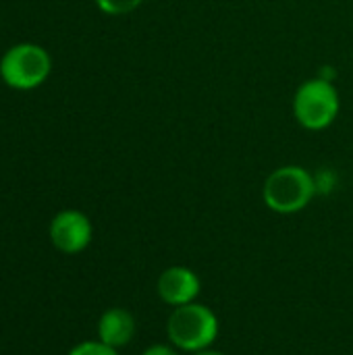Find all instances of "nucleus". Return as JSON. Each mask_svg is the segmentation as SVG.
<instances>
[{
	"mask_svg": "<svg viewBox=\"0 0 353 355\" xmlns=\"http://www.w3.org/2000/svg\"><path fill=\"white\" fill-rule=\"evenodd\" d=\"M169 341L183 352L208 349L218 337V318L204 304H185L171 312L166 320Z\"/></svg>",
	"mask_w": 353,
	"mask_h": 355,
	"instance_id": "1",
	"label": "nucleus"
},
{
	"mask_svg": "<svg viewBox=\"0 0 353 355\" xmlns=\"http://www.w3.org/2000/svg\"><path fill=\"white\" fill-rule=\"evenodd\" d=\"M316 193L314 177L302 166H281L268 175L262 198L277 214H295L304 210Z\"/></svg>",
	"mask_w": 353,
	"mask_h": 355,
	"instance_id": "2",
	"label": "nucleus"
},
{
	"mask_svg": "<svg viewBox=\"0 0 353 355\" xmlns=\"http://www.w3.org/2000/svg\"><path fill=\"white\" fill-rule=\"evenodd\" d=\"M293 114L306 129L318 131L329 127L339 114V92L333 81L316 77L302 83L293 98Z\"/></svg>",
	"mask_w": 353,
	"mask_h": 355,
	"instance_id": "3",
	"label": "nucleus"
},
{
	"mask_svg": "<svg viewBox=\"0 0 353 355\" xmlns=\"http://www.w3.org/2000/svg\"><path fill=\"white\" fill-rule=\"evenodd\" d=\"M50 54L37 44H17L0 60V77L12 89H33L50 75Z\"/></svg>",
	"mask_w": 353,
	"mask_h": 355,
	"instance_id": "4",
	"label": "nucleus"
},
{
	"mask_svg": "<svg viewBox=\"0 0 353 355\" xmlns=\"http://www.w3.org/2000/svg\"><path fill=\"white\" fill-rule=\"evenodd\" d=\"M50 239L64 254H79L92 241V223L79 210H62L50 223Z\"/></svg>",
	"mask_w": 353,
	"mask_h": 355,
	"instance_id": "5",
	"label": "nucleus"
},
{
	"mask_svg": "<svg viewBox=\"0 0 353 355\" xmlns=\"http://www.w3.org/2000/svg\"><path fill=\"white\" fill-rule=\"evenodd\" d=\"M202 289L200 277L185 266H171L158 279V295L164 304L179 308L191 304Z\"/></svg>",
	"mask_w": 353,
	"mask_h": 355,
	"instance_id": "6",
	"label": "nucleus"
},
{
	"mask_svg": "<svg viewBox=\"0 0 353 355\" xmlns=\"http://www.w3.org/2000/svg\"><path fill=\"white\" fill-rule=\"evenodd\" d=\"M135 335V318L131 312L123 308H110L108 312L102 314L98 322V337L102 343L119 349L129 345V341Z\"/></svg>",
	"mask_w": 353,
	"mask_h": 355,
	"instance_id": "7",
	"label": "nucleus"
},
{
	"mask_svg": "<svg viewBox=\"0 0 353 355\" xmlns=\"http://www.w3.org/2000/svg\"><path fill=\"white\" fill-rule=\"evenodd\" d=\"M144 0H96L98 8L106 15H127L135 10Z\"/></svg>",
	"mask_w": 353,
	"mask_h": 355,
	"instance_id": "8",
	"label": "nucleus"
},
{
	"mask_svg": "<svg viewBox=\"0 0 353 355\" xmlns=\"http://www.w3.org/2000/svg\"><path fill=\"white\" fill-rule=\"evenodd\" d=\"M69 355H119L114 347L102 343V341H85L79 343L77 347H73Z\"/></svg>",
	"mask_w": 353,
	"mask_h": 355,
	"instance_id": "9",
	"label": "nucleus"
},
{
	"mask_svg": "<svg viewBox=\"0 0 353 355\" xmlns=\"http://www.w3.org/2000/svg\"><path fill=\"white\" fill-rule=\"evenodd\" d=\"M141 355H179L171 345H152V347H148L146 352Z\"/></svg>",
	"mask_w": 353,
	"mask_h": 355,
	"instance_id": "10",
	"label": "nucleus"
},
{
	"mask_svg": "<svg viewBox=\"0 0 353 355\" xmlns=\"http://www.w3.org/2000/svg\"><path fill=\"white\" fill-rule=\"evenodd\" d=\"M193 355H225V354H221V352H212V349H202V352H196Z\"/></svg>",
	"mask_w": 353,
	"mask_h": 355,
	"instance_id": "11",
	"label": "nucleus"
}]
</instances>
